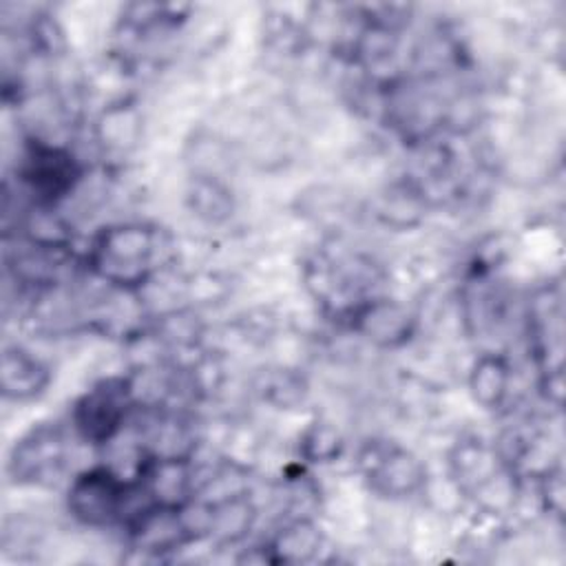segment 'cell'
Wrapping results in <instances>:
<instances>
[{"mask_svg":"<svg viewBox=\"0 0 566 566\" xmlns=\"http://www.w3.org/2000/svg\"><path fill=\"white\" fill-rule=\"evenodd\" d=\"M177 256L170 232L150 221H115L97 228L84 252L82 265L95 281L142 292Z\"/></svg>","mask_w":566,"mask_h":566,"instance_id":"6da1fadb","label":"cell"},{"mask_svg":"<svg viewBox=\"0 0 566 566\" xmlns=\"http://www.w3.org/2000/svg\"><path fill=\"white\" fill-rule=\"evenodd\" d=\"M303 285L318 307L340 325L360 303L385 294L380 265L340 239H329L305 256Z\"/></svg>","mask_w":566,"mask_h":566,"instance_id":"7a4b0ae2","label":"cell"},{"mask_svg":"<svg viewBox=\"0 0 566 566\" xmlns=\"http://www.w3.org/2000/svg\"><path fill=\"white\" fill-rule=\"evenodd\" d=\"M64 502L69 515L88 528L126 526L130 517L153 504L139 478L130 480L106 462L75 471L69 478Z\"/></svg>","mask_w":566,"mask_h":566,"instance_id":"3957f363","label":"cell"},{"mask_svg":"<svg viewBox=\"0 0 566 566\" xmlns=\"http://www.w3.org/2000/svg\"><path fill=\"white\" fill-rule=\"evenodd\" d=\"M360 482L378 497L402 502L420 495L429 486V471L409 447L385 436L363 440L354 458Z\"/></svg>","mask_w":566,"mask_h":566,"instance_id":"277c9868","label":"cell"},{"mask_svg":"<svg viewBox=\"0 0 566 566\" xmlns=\"http://www.w3.org/2000/svg\"><path fill=\"white\" fill-rule=\"evenodd\" d=\"M137 413L126 374L95 380L71 407L69 424L75 440L106 449L133 422Z\"/></svg>","mask_w":566,"mask_h":566,"instance_id":"5b68a950","label":"cell"},{"mask_svg":"<svg viewBox=\"0 0 566 566\" xmlns=\"http://www.w3.org/2000/svg\"><path fill=\"white\" fill-rule=\"evenodd\" d=\"M71 438L60 422H38L27 429L7 453L9 484L31 489L57 484L71 464Z\"/></svg>","mask_w":566,"mask_h":566,"instance_id":"8992f818","label":"cell"},{"mask_svg":"<svg viewBox=\"0 0 566 566\" xmlns=\"http://www.w3.org/2000/svg\"><path fill=\"white\" fill-rule=\"evenodd\" d=\"M343 327L376 349L394 352L407 347L416 338L420 318L411 305L385 292L360 303L343 321Z\"/></svg>","mask_w":566,"mask_h":566,"instance_id":"52a82bcc","label":"cell"},{"mask_svg":"<svg viewBox=\"0 0 566 566\" xmlns=\"http://www.w3.org/2000/svg\"><path fill=\"white\" fill-rule=\"evenodd\" d=\"M53 380L51 365L29 345L7 340L0 358V394L4 402L27 405L46 394Z\"/></svg>","mask_w":566,"mask_h":566,"instance_id":"ba28073f","label":"cell"},{"mask_svg":"<svg viewBox=\"0 0 566 566\" xmlns=\"http://www.w3.org/2000/svg\"><path fill=\"white\" fill-rule=\"evenodd\" d=\"M429 210L431 206L427 203L424 195L405 175L385 184L369 206L371 219L378 226L396 232L418 228Z\"/></svg>","mask_w":566,"mask_h":566,"instance_id":"9c48e42d","label":"cell"},{"mask_svg":"<svg viewBox=\"0 0 566 566\" xmlns=\"http://www.w3.org/2000/svg\"><path fill=\"white\" fill-rule=\"evenodd\" d=\"M142 133V111L126 95L111 99L93 122V139L104 155H128L137 148Z\"/></svg>","mask_w":566,"mask_h":566,"instance_id":"30bf717a","label":"cell"},{"mask_svg":"<svg viewBox=\"0 0 566 566\" xmlns=\"http://www.w3.org/2000/svg\"><path fill=\"white\" fill-rule=\"evenodd\" d=\"M513 385V367L509 356L497 349L480 352L469 365L467 374V391L471 400L484 411H500Z\"/></svg>","mask_w":566,"mask_h":566,"instance_id":"8fae6325","label":"cell"},{"mask_svg":"<svg viewBox=\"0 0 566 566\" xmlns=\"http://www.w3.org/2000/svg\"><path fill=\"white\" fill-rule=\"evenodd\" d=\"M184 199L190 214L206 226H223L237 212V197L221 175L192 172Z\"/></svg>","mask_w":566,"mask_h":566,"instance_id":"7c38bea8","label":"cell"},{"mask_svg":"<svg viewBox=\"0 0 566 566\" xmlns=\"http://www.w3.org/2000/svg\"><path fill=\"white\" fill-rule=\"evenodd\" d=\"M252 391L272 409H296L307 400V378L290 365H263L252 378Z\"/></svg>","mask_w":566,"mask_h":566,"instance_id":"4fadbf2b","label":"cell"},{"mask_svg":"<svg viewBox=\"0 0 566 566\" xmlns=\"http://www.w3.org/2000/svg\"><path fill=\"white\" fill-rule=\"evenodd\" d=\"M325 539L321 528L310 517L287 520L268 542L270 562H310L318 555Z\"/></svg>","mask_w":566,"mask_h":566,"instance_id":"5bb4252c","label":"cell"},{"mask_svg":"<svg viewBox=\"0 0 566 566\" xmlns=\"http://www.w3.org/2000/svg\"><path fill=\"white\" fill-rule=\"evenodd\" d=\"M296 451L303 464H332L343 455L345 438L332 420L314 418L301 429Z\"/></svg>","mask_w":566,"mask_h":566,"instance_id":"9a60e30c","label":"cell"}]
</instances>
